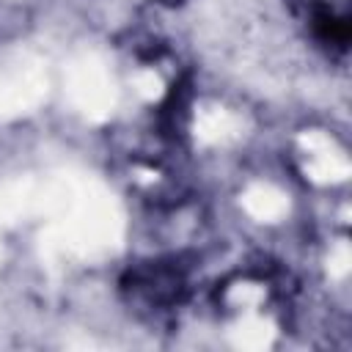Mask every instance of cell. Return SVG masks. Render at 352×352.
<instances>
[{"instance_id": "1", "label": "cell", "mask_w": 352, "mask_h": 352, "mask_svg": "<svg viewBox=\"0 0 352 352\" xmlns=\"http://www.w3.org/2000/svg\"><path fill=\"white\" fill-rule=\"evenodd\" d=\"M132 289L146 294L148 302L165 305L179 300V292L184 289V275L173 261H151L148 267L132 272Z\"/></svg>"}, {"instance_id": "2", "label": "cell", "mask_w": 352, "mask_h": 352, "mask_svg": "<svg viewBox=\"0 0 352 352\" xmlns=\"http://www.w3.org/2000/svg\"><path fill=\"white\" fill-rule=\"evenodd\" d=\"M308 28H311V36H314L322 47L346 52L349 36H352L349 16L341 14L338 8H333L330 3H324V0L311 3V8H308Z\"/></svg>"}, {"instance_id": "3", "label": "cell", "mask_w": 352, "mask_h": 352, "mask_svg": "<svg viewBox=\"0 0 352 352\" xmlns=\"http://www.w3.org/2000/svg\"><path fill=\"white\" fill-rule=\"evenodd\" d=\"M160 6H165V8H179V6H184V0H157Z\"/></svg>"}]
</instances>
